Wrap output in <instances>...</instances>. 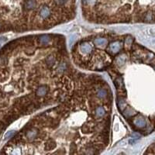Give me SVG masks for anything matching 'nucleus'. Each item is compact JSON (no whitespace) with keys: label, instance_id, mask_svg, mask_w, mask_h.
Segmentation results:
<instances>
[{"label":"nucleus","instance_id":"1","mask_svg":"<svg viewBox=\"0 0 155 155\" xmlns=\"http://www.w3.org/2000/svg\"><path fill=\"white\" fill-rule=\"evenodd\" d=\"M80 48H81V51L82 53L84 54H89L92 51V47L91 45L89 44V43H82V44L81 45L80 47Z\"/></svg>","mask_w":155,"mask_h":155},{"label":"nucleus","instance_id":"2","mask_svg":"<svg viewBox=\"0 0 155 155\" xmlns=\"http://www.w3.org/2000/svg\"><path fill=\"white\" fill-rule=\"evenodd\" d=\"M120 48H121V44L119 42H114L110 44V49L113 53L118 52L120 50Z\"/></svg>","mask_w":155,"mask_h":155},{"label":"nucleus","instance_id":"3","mask_svg":"<svg viewBox=\"0 0 155 155\" xmlns=\"http://www.w3.org/2000/svg\"><path fill=\"white\" fill-rule=\"evenodd\" d=\"M37 2L35 0H27L25 2V7L27 9H32L36 7Z\"/></svg>","mask_w":155,"mask_h":155},{"label":"nucleus","instance_id":"4","mask_svg":"<svg viewBox=\"0 0 155 155\" xmlns=\"http://www.w3.org/2000/svg\"><path fill=\"white\" fill-rule=\"evenodd\" d=\"M50 13H51V12H50V9L47 6H43L41 9H40V14L41 17L43 18H47L49 15Z\"/></svg>","mask_w":155,"mask_h":155},{"label":"nucleus","instance_id":"5","mask_svg":"<svg viewBox=\"0 0 155 155\" xmlns=\"http://www.w3.org/2000/svg\"><path fill=\"white\" fill-rule=\"evenodd\" d=\"M134 123L138 127H144L145 125H146V121L144 120V119L142 118H140V119H137L134 122Z\"/></svg>","mask_w":155,"mask_h":155},{"label":"nucleus","instance_id":"6","mask_svg":"<svg viewBox=\"0 0 155 155\" xmlns=\"http://www.w3.org/2000/svg\"><path fill=\"white\" fill-rule=\"evenodd\" d=\"M107 43V40L104 38H97L95 40V43L98 46H103Z\"/></svg>","mask_w":155,"mask_h":155},{"label":"nucleus","instance_id":"7","mask_svg":"<svg viewBox=\"0 0 155 155\" xmlns=\"http://www.w3.org/2000/svg\"><path fill=\"white\" fill-rule=\"evenodd\" d=\"M50 41V37L48 35H43L41 36L40 38V43H42V44H46Z\"/></svg>","mask_w":155,"mask_h":155},{"label":"nucleus","instance_id":"8","mask_svg":"<svg viewBox=\"0 0 155 155\" xmlns=\"http://www.w3.org/2000/svg\"><path fill=\"white\" fill-rule=\"evenodd\" d=\"M46 92H47V89L45 87H40L37 90V95H45L46 94Z\"/></svg>","mask_w":155,"mask_h":155},{"label":"nucleus","instance_id":"9","mask_svg":"<svg viewBox=\"0 0 155 155\" xmlns=\"http://www.w3.org/2000/svg\"><path fill=\"white\" fill-rule=\"evenodd\" d=\"M96 114L99 116H102L105 114V110L102 107H99L97 109H96Z\"/></svg>","mask_w":155,"mask_h":155},{"label":"nucleus","instance_id":"10","mask_svg":"<svg viewBox=\"0 0 155 155\" xmlns=\"http://www.w3.org/2000/svg\"><path fill=\"white\" fill-rule=\"evenodd\" d=\"M37 135V132L34 130H31V131H29L27 133V137L29 139H33L35 136Z\"/></svg>","mask_w":155,"mask_h":155},{"label":"nucleus","instance_id":"11","mask_svg":"<svg viewBox=\"0 0 155 155\" xmlns=\"http://www.w3.org/2000/svg\"><path fill=\"white\" fill-rule=\"evenodd\" d=\"M106 92L103 89L99 90L98 92V96L99 98H104V97H106Z\"/></svg>","mask_w":155,"mask_h":155},{"label":"nucleus","instance_id":"12","mask_svg":"<svg viewBox=\"0 0 155 155\" xmlns=\"http://www.w3.org/2000/svg\"><path fill=\"white\" fill-rule=\"evenodd\" d=\"M54 59L53 57H49L47 58V63L49 65H52V64H54Z\"/></svg>","mask_w":155,"mask_h":155},{"label":"nucleus","instance_id":"13","mask_svg":"<svg viewBox=\"0 0 155 155\" xmlns=\"http://www.w3.org/2000/svg\"><path fill=\"white\" fill-rule=\"evenodd\" d=\"M14 133H15V131H9V132H7V133L5 135V138H10Z\"/></svg>","mask_w":155,"mask_h":155}]
</instances>
